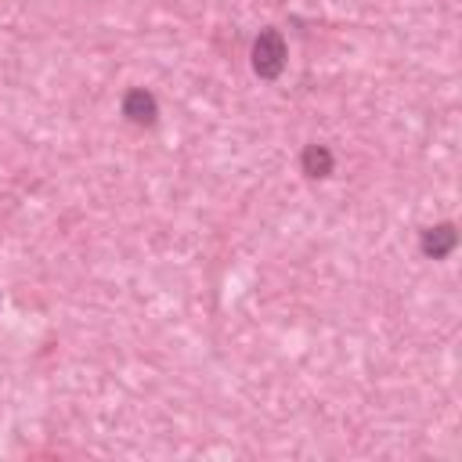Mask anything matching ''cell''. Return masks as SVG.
Listing matches in <instances>:
<instances>
[{"label":"cell","mask_w":462,"mask_h":462,"mask_svg":"<svg viewBox=\"0 0 462 462\" xmlns=\"http://www.w3.org/2000/svg\"><path fill=\"white\" fill-rule=\"evenodd\" d=\"M285 58H289V47H285V36L282 29L267 25L256 32L253 40V51H249V61H253V72L260 79H278L285 72Z\"/></svg>","instance_id":"cell-1"},{"label":"cell","mask_w":462,"mask_h":462,"mask_svg":"<svg viewBox=\"0 0 462 462\" xmlns=\"http://www.w3.org/2000/svg\"><path fill=\"white\" fill-rule=\"evenodd\" d=\"M119 112H123V119L134 123V126H155V119H159V101H155L152 90H144V87H130V90L123 94Z\"/></svg>","instance_id":"cell-2"},{"label":"cell","mask_w":462,"mask_h":462,"mask_svg":"<svg viewBox=\"0 0 462 462\" xmlns=\"http://www.w3.org/2000/svg\"><path fill=\"white\" fill-rule=\"evenodd\" d=\"M455 245H458V227H455L451 220L433 224V227H422V235H419V249H422V256H430V260L451 256Z\"/></svg>","instance_id":"cell-3"},{"label":"cell","mask_w":462,"mask_h":462,"mask_svg":"<svg viewBox=\"0 0 462 462\" xmlns=\"http://www.w3.org/2000/svg\"><path fill=\"white\" fill-rule=\"evenodd\" d=\"M300 170L310 177V180H321V177H332L336 170V155L328 144H307L300 152Z\"/></svg>","instance_id":"cell-4"}]
</instances>
